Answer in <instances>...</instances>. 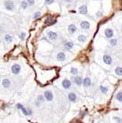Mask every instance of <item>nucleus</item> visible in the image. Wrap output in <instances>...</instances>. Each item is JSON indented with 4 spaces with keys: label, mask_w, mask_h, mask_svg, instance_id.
Instances as JSON below:
<instances>
[{
    "label": "nucleus",
    "mask_w": 122,
    "mask_h": 123,
    "mask_svg": "<svg viewBox=\"0 0 122 123\" xmlns=\"http://www.w3.org/2000/svg\"><path fill=\"white\" fill-rule=\"evenodd\" d=\"M4 6H5V8L6 10L8 11H13L15 10V3L13 2V1H11V0H6L5 2H4Z\"/></svg>",
    "instance_id": "f257e3e1"
},
{
    "label": "nucleus",
    "mask_w": 122,
    "mask_h": 123,
    "mask_svg": "<svg viewBox=\"0 0 122 123\" xmlns=\"http://www.w3.org/2000/svg\"><path fill=\"white\" fill-rule=\"evenodd\" d=\"M20 72H21L20 64H18V63H14V64H12V66H11V73H12L13 74L18 75V74H20Z\"/></svg>",
    "instance_id": "f03ea898"
},
{
    "label": "nucleus",
    "mask_w": 122,
    "mask_h": 123,
    "mask_svg": "<svg viewBox=\"0 0 122 123\" xmlns=\"http://www.w3.org/2000/svg\"><path fill=\"white\" fill-rule=\"evenodd\" d=\"M61 86L63 89L68 90L72 87V81L68 78H64L62 81H61Z\"/></svg>",
    "instance_id": "7ed1b4c3"
},
{
    "label": "nucleus",
    "mask_w": 122,
    "mask_h": 123,
    "mask_svg": "<svg viewBox=\"0 0 122 123\" xmlns=\"http://www.w3.org/2000/svg\"><path fill=\"white\" fill-rule=\"evenodd\" d=\"M43 96H44V98H45L46 101L51 102V101L53 100V93L51 92V90H45V91H44V94H43Z\"/></svg>",
    "instance_id": "20e7f679"
},
{
    "label": "nucleus",
    "mask_w": 122,
    "mask_h": 123,
    "mask_svg": "<svg viewBox=\"0 0 122 123\" xmlns=\"http://www.w3.org/2000/svg\"><path fill=\"white\" fill-rule=\"evenodd\" d=\"M68 99H69L72 103H76L77 101H78V96L76 95V93L72 91V92L68 93Z\"/></svg>",
    "instance_id": "39448f33"
},
{
    "label": "nucleus",
    "mask_w": 122,
    "mask_h": 123,
    "mask_svg": "<svg viewBox=\"0 0 122 123\" xmlns=\"http://www.w3.org/2000/svg\"><path fill=\"white\" fill-rule=\"evenodd\" d=\"M103 62L107 65H111L112 63H113V59H112L111 55H109V54H104L103 55Z\"/></svg>",
    "instance_id": "423d86ee"
},
{
    "label": "nucleus",
    "mask_w": 122,
    "mask_h": 123,
    "mask_svg": "<svg viewBox=\"0 0 122 123\" xmlns=\"http://www.w3.org/2000/svg\"><path fill=\"white\" fill-rule=\"evenodd\" d=\"M104 34H105V37L107 38V39H112L113 37H114V31L112 30L111 28H107V29H106L105 30V31H104Z\"/></svg>",
    "instance_id": "0eeeda50"
},
{
    "label": "nucleus",
    "mask_w": 122,
    "mask_h": 123,
    "mask_svg": "<svg viewBox=\"0 0 122 123\" xmlns=\"http://www.w3.org/2000/svg\"><path fill=\"white\" fill-rule=\"evenodd\" d=\"M73 83L76 86L80 87L81 86H83V78L81 76H73Z\"/></svg>",
    "instance_id": "6e6552de"
},
{
    "label": "nucleus",
    "mask_w": 122,
    "mask_h": 123,
    "mask_svg": "<svg viewBox=\"0 0 122 123\" xmlns=\"http://www.w3.org/2000/svg\"><path fill=\"white\" fill-rule=\"evenodd\" d=\"M83 86L85 88H88V87H90L92 86V80L90 77H85V78H83Z\"/></svg>",
    "instance_id": "1a4fd4ad"
},
{
    "label": "nucleus",
    "mask_w": 122,
    "mask_h": 123,
    "mask_svg": "<svg viewBox=\"0 0 122 123\" xmlns=\"http://www.w3.org/2000/svg\"><path fill=\"white\" fill-rule=\"evenodd\" d=\"M1 85H2L3 88H5V89H8V88H10V86H11L10 79H8V78H4V79L2 80Z\"/></svg>",
    "instance_id": "9d476101"
},
{
    "label": "nucleus",
    "mask_w": 122,
    "mask_h": 123,
    "mask_svg": "<svg viewBox=\"0 0 122 123\" xmlns=\"http://www.w3.org/2000/svg\"><path fill=\"white\" fill-rule=\"evenodd\" d=\"M47 37H48L51 41H56L57 38H58V34H57L56 32H54V31H50L47 32Z\"/></svg>",
    "instance_id": "9b49d317"
},
{
    "label": "nucleus",
    "mask_w": 122,
    "mask_h": 123,
    "mask_svg": "<svg viewBox=\"0 0 122 123\" xmlns=\"http://www.w3.org/2000/svg\"><path fill=\"white\" fill-rule=\"evenodd\" d=\"M56 59H57L59 62H64L65 60H66V55H65V53H64V52L60 51V52H58V53H57V55H56Z\"/></svg>",
    "instance_id": "f8f14e48"
},
{
    "label": "nucleus",
    "mask_w": 122,
    "mask_h": 123,
    "mask_svg": "<svg viewBox=\"0 0 122 123\" xmlns=\"http://www.w3.org/2000/svg\"><path fill=\"white\" fill-rule=\"evenodd\" d=\"M80 27H81L82 30L87 31V30H89V29H90V27H91V26H90V23H89L87 20H84L80 23Z\"/></svg>",
    "instance_id": "ddd939ff"
},
{
    "label": "nucleus",
    "mask_w": 122,
    "mask_h": 123,
    "mask_svg": "<svg viewBox=\"0 0 122 123\" xmlns=\"http://www.w3.org/2000/svg\"><path fill=\"white\" fill-rule=\"evenodd\" d=\"M74 46V43L73 42V41H67L64 43V45H63V48H64V50H66V51H71L72 49L73 48Z\"/></svg>",
    "instance_id": "4468645a"
},
{
    "label": "nucleus",
    "mask_w": 122,
    "mask_h": 123,
    "mask_svg": "<svg viewBox=\"0 0 122 123\" xmlns=\"http://www.w3.org/2000/svg\"><path fill=\"white\" fill-rule=\"evenodd\" d=\"M68 31L70 34H74L77 31V27L75 24H70L68 26Z\"/></svg>",
    "instance_id": "2eb2a0df"
},
{
    "label": "nucleus",
    "mask_w": 122,
    "mask_h": 123,
    "mask_svg": "<svg viewBox=\"0 0 122 123\" xmlns=\"http://www.w3.org/2000/svg\"><path fill=\"white\" fill-rule=\"evenodd\" d=\"M78 12L82 14V15H86L87 14V6L86 5H82L79 9H78Z\"/></svg>",
    "instance_id": "dca6fc26"
},
{
    "label": "nucleus",
    "mask_w": 122,
    "mask_h": 123,
    "mask_svg": "<svg viewBox=\"0 0 122 123\" xmlns=\"http://www.w3.org/2000/svg\"><path fill=\"white\" fill-rule=\"evenodd\" d=\"M4 40H5V41L7 44H10L12 41H13V37L11 36L10 34H6L5 37H4Z\"/></svg>",
    "instance_id": "f3484780"
},
{
    "label": "nucleus",
    "mask_w": 122,
    "mask_h": 123,
    "mask_svg": "<svg viewBox=\"0 0 122 123\" xmlns=\"http://www.w3.org/2000/svg\"><path fill=\"white\" fill-rule=\"evenodd\" d=\"M114 72L116 74L117 76H122V67L121 66H117L115 68Z\"/></svg>",
    "instance_id": "a211bd4d"
},
{
    "label": "nucleus",
    "mask_w": 122,
    "mask_h": 123,
    "mask_svg": "<svg viewBox=\"0 0 122 123\" xmlns=\"http://www.w3.org/2000/svg\"><path fill=\"white\" fill-rule=\"evenodd\" d=\"M115 98L117 102L122 103V91H118L115 96Z\"/></svg>",
    "instance_id": "6ab92c4d"
},
{
    "label": "nucleus",
    "mask_w": 122,
    "mask_h": 123,
    "mask_svg": "<svg viewBox=\"0 0 122 123\" xmlns=\"http://www.w3.org/2000/svg\"><path fill=\"white\" fill-rule=\"evenodd\" d=\"M99 89H100V92L102 93V94H104V95H107V93H108V87L106 86H100V87H99Z\"/></svg>",
    "instance_id": "aec40b11"
},
{
    "label": "nucleus",
    "mask_w": 122,
    "mask_h": 123,
    "mask_svg": "<svg viewBox=\"0 0 122 123\" xmlns=\"http://www.w3.org/2000/svg\"><path fill=\"white\" fill-rule=\"evenodd\" d=\"M77 40H78V41L79 42H81V43H84V42H85V41L87 40V38L85 35H83V34H81V35H79V36L77 37Z\"/></svg>",
    "instance_id": "412c9836"
},
{
    "label": "nucleus",
    "mask_w": 122,
    "mask_h": 123,
    "mask_svg": "<svg viewBox=\"0 0 122 123\" xmlns=\"http://www.w3.org/2000/svg\"><path fill=\"white\" fill-rule=\"evenodd\" d=\"M109 45L112 47H115L117 45V39H116V38H112V39H110L109 40Z\"/></svg>",
    "instance_id": "4be33fe9"
},
{
    "label": "nucleus",
    "mask_w": 122,
    "mask_h": 123,
    "mask_svg": "<svg viewBox=\"0 0 122 123\" xmlns=\"http://www.w3.org/2000/svg\"><path fill=\"white\" fill-rule=\"evenodd\" d=\"M78 69H77L76 67H72L71 70H70V74H71L72 75H74V76H76L77 74H78Z\"/></svg>",
    "instance_id": "5701e85b"
},
{
    "label": "nucleus",
    "mask_w": 122,
    "mask_h": 123,
    "mask_svg": "<svg viewBox=\"0 0 122 123\" xmlns=\"http://www.w3.org/2000/svg\"><path fill=\"white\" fill-rule=\"evenodd\" d=\"M36 100H37V101H39L41 104H43V103L45 102V98H44V96H43V95H39V96L37 97V99H36Z\"/></svg>",
    "instance_id": "b1692460"
},
{
    "label": "nucleus",
    "mask_w": 122,
    "mask_h": 123,
    "mask_svg": "<svg viewBox=\"0 0 122 123\" xmlns=\"http://www.w3.org/2000/svg\"><path fill=\"white\" fill-rule=\"evenodd\" d=\"M20 6L22 9H27V8L29 7V4L27 3V1H21Z\"/></svg>",
    "instance_id": "393cba45"
},
{
    "label": "nucleus",
    "mask_w": 122,
    "mask_h": 123,
    "mask_svg": "<svg viewBox=\"0 0 122 123\" xmlns=\"http://www.w3.org/2000/svg\"><path fill=\"white\" fill-rule=\"evenodd\" d=\"M113 120L115 123H122V118L120 117H117V116H114L113 117Z\"/></svg>",
    "instance_id": "a878e982"
},
{
    "label": "nucleus",
    "mask_w": 122,
    "mask_h": 123,
    "mask_svg": "<svg viewBox=\"0 0 122 123\" xmlns=\"http://www.w3.org/2000/svg\"><path fill=\"white\" fill-rule=\"evenodd\" d=\"M20 110H21V112H22V114H23L24 116H29V115H28V108H26V107L23 106Z\"/></svg>",
    "instance_id": "bb28decb"
},
{
    "label": "nucleus",
    "mask_w": 122,
    "mask_h": 123,
    "mask_svg": "<svg viewBox=\"0 0 122 123\" xmlns=\"http://www.w3.org/2000/svg\"><path fill=\"white\" fill-rule=\"evenodd\" d=\"M41 13L40 12V11H38V12H36V13H34V15H33V18L34 19H37V18H39L40 17H41Z\"/></svg>",
    "instance_id": "cd10ccee"
},
{
    "label": "nucleus",
    "mask_w": 122,
    "mask_h": 123,
    "mask_svg": "<svg viewBox=\"0 0 122 123\" xmlns=\"http://www.w3.org/2000/svg\"><path fill=\"white\" fill-rule=\"evenodd\" d=\"M26 1L29 4V6H33L35 5V0H26Z\"/></svg>",
    "instance_id": "c85d7f7f"
},
{
    "label": "nucleus",
    "mask_w": 122,
    "mask_h": 123,
    "mask_svg": "<svg viewBox=\"0 0 122 123\" xmlns=\"http://www.w3.org/2000/svg\"><path fill=\"white\" fill-rule=\"evenodd\" d=\"M28 108V115H29L30 117H31V116L33 115V110H32V108H30V107H29V108Z\"/></svg>",
    "instance_id": "c756f323"
},
{
    "label": "nucleus",
    "mask_w": 122,
    "mask_h": 123,
    "mask_svg": "<svg viewBox=\"0 0 122 123\" xmlns=\"http://www.w3.org/2000/svg\"><path fill=\"white\" fill-rule=\"evenodd\" d=\"M22 107H23V105L20 104V103H18V104L16 105V108H17V109H18V110H20L21 108H22Z\"/></svg>",
    "instance_id": "7c9ffc66"
},
{
    "label": "nucleus",
    "mask_w": 122,
    "mask_h": 123,
    "mask_svg": "<svg viewBox=\"0 0 122 123\" xmlns=\"http://www.w3.org/2000/svg\"><path fill=\"white\" fill-rule=\"evenodd\" d=\"M25 37H26L25 32H21L20 35H19V39H20V40H24V39H25Z\"/></svg>",
    "instance_id": "2f4dec72"
},
{
    "label": "nucleus",
    "mask_w": 122,
    "mask_h": 123,
    "mask_svg": "<svg viewBox=\"0 0 122 123\" xmlns=\"http://www.w3.org/2000/svg\"><path fill=\"white\" fill-rule=\"evenodd\" d=\"M45 3L47 5H51L54 3V0H45Z\"/></svg>",
    "instance_id": "473e14b6"
},
{
    "label": "nucleus",
    "mask_w": 122,
    "mask_h": 123,
    "mask_svg": "<svg viewBox=\"0 0 122 123\" xmlns=\"http://www.w3.org/2000/svg\"><path fill=\"white\" fill-rule=\"evenodd\" d=\"M35 106L37 107V108H41V104L39 102V101H37V100H36V101H35Z\"/></svg>",
    "instance_id": "72a5a7b5"
},
{
    "label": "nucleus",
    "mask_w": 122,
    "mask_h": 123,
    "mask_svg": "<svg viewBox=\"0 0 122 123\" xmlns=\"http://www.w3.org/2000/svg\"><path fill=\"white\" fill-rule=\"evenodd\" d=\"M65 3H72L73 2V0H63Z\"/></svg>",
    "instance_id": "f704fd0d"
},
{
    "label": "nucleus",
    "mask_w": 122,
    "mask_h": 123,
    "mask_svg": "<svg viewBox=\"0 0 122 123\" xmlns=\"http://www.w3.org/2000/svg\"><path fill=\"white\" fill-rule=\"evenodd\" d=\"M42 40H43V41H49L48 40H47V37H43V38H42Z\"/></svg>",
    "instance_id": "c9c22d12"
},
{
    "label": "nucleus",
    "mask_w": 122,
    "mask_h": 123,
    "mask_svg": "<svg viewBox=\"0 0 122 123\" xmlns=\"http://www.w3.org/2000/svg\"><path fill=\"white\" fill-rule=\"evenodd\" d=\"M120 31H121V34H122V27H121V30H120Z\"/></svg>",
    "instance_id": "e433bc0d"
},
{
    "label": "nucleus",
    "mask_w": 122,
    "mask_h": 123,
    "mask_svg": "<svg viewBox=\"0 0 122 123\" xmlns=\"http://www.w3.org/2000/svg\"><path fill=\"white\" fill-rule=\"evenodd\" d=\"M0 44H1V40H0Z\"/></svg>",
    "instance_id": "4c0bfd02"
}]
</instances>
